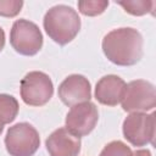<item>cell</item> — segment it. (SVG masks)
<instances>
[{
    "mask_svg": "<svg viewBox=\"0 0 156 156\" xmlns=\"http://www.w3.org/2000/svg\"><path fill=\"white\" fill-rule=\"evenodd\" d=\"M143 37L130 27L112 29L102 39V51L117 66H133L143 57Z\"/></svg>",
    "mask_w": 156,
    "mask_h": 156,
    "instance_id": "cell-1",
    "label": "cell"
},
{
    "mask_svg": "<svg viewBox=\"0 0 156 156\" xmlns=\"http://www.w3.org/2000/svg\"><path fill=\"white\" fill-rule=\"evenodd\" d=\"M43 26L46 34L58 45L72 41L80 29V18L76 10L67 5H55L44 16Z\"/></svg>",
    "mask_w": 156,
    "mask_h": 156,
    "instance_id": "cell-2",
    "label": "cell"
},
{
    "mask_svg": "<svg viewBox=\"0 0 156 156\" xmlns=\"http://www.w3.org/2000/svg\"><path fill=\"white\" fill-rule=\"evenodd\" d=\"M39 145V133L32 124L21 122L7 129L5 146L10 156H33Z\"/></svg>",
    "mask_w": 156,
    "mask_h": 156,
    "instance_id": "cell-3",
    "label": "cell"
},
{
    "mask_svg": "<svg viewBox=\"0 0 156 156\" xmlns=\"http://www.w3.org/2000/svg\"><path fill=\"white\" fill-rule=\"evenodd\" d=\"M10 44L16 52L24 56H33L43 46V34L34 22L20 18L12 24Z\"/></svg>",
    "mask_w": 156,
    "mask_h": 156,
    "instance_id": "cell-4",
    "label": "cell"
},
{
    "mask_svg": "<svg viewBox=\"0 0 156 156\" xmlns=\"http://www.w3.org/2000/svg\"><path fill=\"white\" fill-rule=\"evenodd\" d=\"M54 85L50 77L40 71L27 73L21 80V98L29 106H43L52 98Z\"/></svg>",
    "mask_w": 156,
    "mask_h": 156,
    "instance_id": "cell-5",
    "label": "cell"
},
{
    "mask_svg": "<svg viewBox=\"0 0 156 156\" xmlns=\"http://www.w3.org/2000/svg\"><path fill=\"white\" fill-rule=\"evenodd\" d=\"M122 108L127 112H141L154 110L156 106V90L152 83L136 79L126 84L122 98Z\"/></svg>",
    "mask_w": 156,
    "mask_h": 156,
    "instance_id": "cell-6",
    "label": "cell"
},
{
    "mask_svg": "<svg viewBox=\"0 0 156 156\" xmlns=\"http://www.w3.org/2000/svg\"><path fill=\"white\" fill-rule=\"evenodd\" d=\"M122 130L127 141L133 146L152 144L155 138V113L132 112L123 121Z\"/></svg>",
    "mask_w": 156,
    "mask_h": 156,
    "instance_id": "cell-7",
    "label": "cell"
},
{
    "mask_svg": "<svg viewBox=\"0 0 156 156\" xmlns=\"http://www.w3.org/2000/svg\"><path fill=\"white\" fill-rule=\"evenodd\" d=\"M99 119L98 107L90 102H80L71 107L66 115V128L76 136H84L91 133Z\"/></svg>",
    "mask_w": 156,
    "mask_h": 156,
    "instance_id": "cell-8",
    "label": "cell"
},
{
    "mask_svg": "<svg viewBox=\"0 0 156 156\" xmlns=\"http://www.w3.org/2000/svg\"><path fill=\"white\" fill-rule=\"evenodd\" d=\"M58 98L66 106L69 107L80 102L90 101V82L82 74H71L66 77L58 85Z\"/></svg>",
    "mask_w": 156,
    "mask_h": 156,
    "instance_id": "cell-9",
    "label": "cell"
},
{
    "mask_svg": "<svg viewBox=\"0 0 156 156\" xmlns=\"http://www.w3.org/2000/svg\"><path fill=\"white\" fill-rule=\"evenodd\" d=\"M45 146L50 156H78L80 152V138L62 127L46 138Z\"/></svg>",
    "mask_w": 156,
    "mask_h": 156,
    "instance_id": "cell-10",
    "label": "cell"
},
{
    "mask_svg": "<svg viewBox=\"0 0 156 156\" xmlns=\"http://www.w3.org/2000/svg\"><path fill=\"white\" fill-rule=\"evenodd\" d=\"M126 82L115 74L104 76L95 87V99L106 106H116L122 101Z\"/></svg>",
    "mask_w": 156,
    "mask_h": 156,
    "instance_id": "cell-11",
    "label": "cell"
},
{
    "mask_svg": "<svg viewBox=\"0 0 156 156\" xmlns=\"http://www.w3.org/2000/svg\"><path fill=\"white\" fill-rule=\"evenodd\" d=\"M18 101L9 94H0V118L7 124L15 121L18 113Z\"/></svg>",
    "mask_w": 156,
    "mask_h": 156,
    "instance_id": "cell-12",
    "label": "cell"
},
{
    "mask_svg": "<svg viewBox=\"0 0 156 156\" xmlns=\"http://www.w3.org/2000/svg\"><path fill=\"white\" fill-rule=\"evenodd\" d=\"M116 4L121 5L126 12L133 16H143L150 13L152 12V9L155 6V2L150 0H123L116 1Z\"/></svg>",
    "mask_w": 156,
    "mask_h": 156,
    "instance_id": "cell-13",
    "label": "cell"
},
{
    "mask_svg": "<svg viewBox=\"0 0 156 156\" xmlns=\"http://www.w3.org/2000/svg\"><path fill=\"white\" fill-rule=\"evenodd\" d=\"M108 6L107 0H83L78 1V10L84 16L101 15Z\"/></svg>",
    "mask_w": 156,
    "mask_h": 156,
    "instance_id": "cell-14",
    "label": "cell"
},
{
    "mask_svg": "<svg viewBox=\"0 0 156 156\" xmlns=\"http://www.w3.org/2000/svg\"><path fill=\"white\" fill-rule=\"evenodd\" d=\"M132 150L127 144L119 140H113L104 146L99 156H130Z\"/></svg>",
    "mask_w": 156,
    "mask_h": 156,
    "instance_id": "cell-15",
    "label": "cell"
},
{
    "mask_svg": "<svg viewBox=\"0 0 156 156\" xmlns=\"http://www.w3.org/2000/svg\"><path fill=\"white\" fill-rule=\"evenodd\" d=\"M22 6V0H0V16L15 17L21 12Z\"/></svg>",
    "mask_w": 156,
    "mask_h": 156,
    "instance_id": "cell-16",
    "label": "cell"
},
{
    "mask_svg": "<svg viewBox=\"0 0 156 156\" xmlns=\"http://www.w3.org/2000/svg\"><path fill=\"white\" fill-rule=\"evenodd\" d=\"M130 156H152L151 152L146 149H140V150H135L134 152H132Z\"/></svg>",
    "mask_w": 156,
    "mask_h": 156,
    "instance_id": "cell-17",
    "label": "cell"
},
{
    "mask_svg": "<svg viewBox=\"0 0 156 156\" xmlns=\"http://www.w3.org/2000/svg\"><path fill=\"white\" fill-rule=\"evenodd\" d=\"M4 46H5V32H4V29L0 27V52L2 51Z\"/></svg>",
    "mask_w": 156,
    "mask_h": 156,
    "instance_id": "cell-18",
    "label": "cell"
},
{
    "mask_svg": "<svg viewBox=\"0 0 156 156\" xmlns=\"http://www.w3.org/2000/svg\"><path fill=\"white\" fill-rule=\"evenodd\" d=\"M4 126H5V123L1 121V118H0V135H1V133H2V130H4Z\"/></svg>",
    "mask_w": 156,
    "mask_h": 156,
    "instance_id": "cell-19",
    "label": "cell"
}]
</instances>
